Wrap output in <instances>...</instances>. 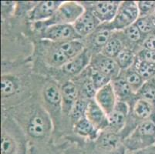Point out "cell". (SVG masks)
Instances as JSON below:
<instances>
[{
    "mask_svg": "<svg viewBox=\"0 0 155 154\" xmlns=\"http://www.w3.org/2000/svg\"><path fill=\"white\" fill-rule=\"evenodd\" d=\"M2 154H13L15 150V143L9 135L2 133L1 139Z\"/></svg>",
    "mask_w": 155,
    "mask_h": 154,
    "instance_id": "34",
    "label": "cell"
},
{
    "mask_svg": "<svg viewBox=\"0 0 155 154\" xmlns=\"http://www.w3.org/2000/svg\"><path fill=\"white\" fill-rule=\"evenodd\" d=\"M124 145L130 151H141L155 146V121L150 119L138 123L127 136Z\"/></svg>",
    "mask_w": 155,
    "mask_h": 154,
    "instance_id": "1",
    "label": "cell"
},
{
    "mask_svg": "<svg viewBox=\"0 0 155 154\" xmlns=\"http://www.w3.org/2000/svg\"><path fill=\"white\" fill-rule=\"evenodd\" d=\"M134 69L141 76L145 82L152 80L155 76V64L140 61L136 58Z\"/></svg>",
    "mask_w": 155,
    "mask_h": 154,
    "instance_id": "25",
    "label": "cell"
},
{
    "mask_svg": "<svg viewBox=\"0 0 155 154\" xmlns=\"http://www.w3.org/2000/svg\"><path fill=\"white\" fill-rule=\"evenodd\" d=\"M45 100L52 106H60L62 103L60 90L53 83L48 84L44 90Z\"/></svg>",
    "mask_w": 155,
    "mask_h": 154,
    "instance_id": "27",
    "label": "cell"
},
{
    "mask_svg": "<svg viewBox=\"0 0 155 154\" xmlns=\"http://www.w3.org/2000/svg\"><path fill=\"white\" fill-rule=\"evenodd\" d=\"M87 77L89 78L90 81L91 82L94 88L97 90V91L112 81V80L110 78L109 76H106L104 73L97 71V70H94L90 66H89V72Z\"/></svg>",
    "mask_w": 155,
    "mask_h": 154,
    "instance_id": "28",
    "label": "cell"
},
{
    "mask_svg": "<svg viewBox=\"0 0 155 154\" xmlns=\"http://www.w3.org/2000/svg\"><path fill=\"white\" fill-rule=\"evenodd\" d=\"M48 60L52 66L62 68L70 60V58L54 44L48 54Z\"/></svg>",
    "mask_w": 155,
    "mask_h": 154,
    "instance_id": "29",
    "label": "cell"
},
{
    "mask_svg": "<svg viewBox=\"0 0 155 154\" xmlns=\"http://www.w3.org/2000/svg\"><path fill=\"white\" fill-rule=\"evenodd\" d=\"M85 11L81 2L76 1L63 2L50 19L36 23L43 29L52 25L67 24L73 25Z\"/></svg>",
    "mask_w": 155,
    "mask_h": 154,
    "instance_id": "2",
    "label": "cell"
},
{
    "mask_svg": "<svg viewBox=\"0 0 155 154\" xmlns=\"http://www.w3.org/2000/svg\"><path fill=\"white\" fill-rule=\"evenodd\" d=\"M54 44L60 50L63 51V53L70 58V59L78 56L86 49L85 43L83 42L82 39L57 42V43H54Z\"/></svg>",
    "mask_w": 155,
    "mask_h": 154,
    "instance_id": "18",
    "label": "cell"
},
{
    "mask_svg": "<svg viewBox=\"0 0 155 154\" xmlns=\"http://www.w3.org/2000/svg\"><path fill=\"white\" fill-rule=\"evenodd\" d=\"M81 94H82L83 98H85L87 100H92L94 99L97 93V90L94 88L91 82L90 81L89 78L87 77L81 87Z\"/></svg>",
    "mask_w": 155,
    "mask_h": 154,
    "instance_id": "33",
    "label": "cell"
},
{
    "mask_svg": "<svg viewBox=\"0 0 155 154\" xmlns=\"http://www.w3.org/2000/svg\"><path fill=\"white\" fill-rule=\"evenodd\" d=\"M15 84L13 80L9 77H5L2 76V80H1V92L2 95L9 96L15 92Z\"/></svg>",
    "mask_w": 155,
    "mask_h": 154,
    "instance_id": "35",
    "label": "cell"
},
{
    "mask_svg": "<svg viewBox=\"0 0 155 154\" xmlns=\"http://www.w3.org/2000/svg\"><path fill=\"white\" fill-rule=\"evenodd\" d=\"M46 131V122L41 116L36 115L31 118L28 125V133L32 137L40 138Z\"/></svg>",
    "mask_w": 155,
    "mask_h": 154,
    "instance_id": "23",
    "label": "cell"
},
{
    "mask_svg": "<svg viewBox=\"0 0 155 154\" xmlns=\"http://www.w3.org/2000/svg\"><path fill=\"white\" fill-rule=\"evenodd\" d=\"M111 83H112L113 88H114L117 101L124 102L129 106V102L132 101L133 103H134V102L137 99L136 94L132 91L130 87L123 77L119 76L117 78L113 80Z\"/></svg>",
    "mask_w": 155,
    "mask_h": 154,
    "instance_id": "15",
    "label": "cell"
},
{
    "mask_svg": "<svg viewBox=\"0 0 155 154\" xmlns=\"http://www.w3.org/2000/svg\"><path fill=\"white\" fill-rule=\"evenodd\" d=\"M88 102L89 100L83 98V97H79L78 100L74 103L70 113H69L73 123L80 120V119L86 117V112H87V106H88Z\"/></svg>",
    "mask_w": 155,
    "mask_h": 154,
    "instance_id": "26",
    "label": "cell"
},
{
    "mask_svg": "<svg viewBox=\"0 0 155 154\" xmlns=\"http://www.w3.org/2000/svg\"><path fill=\"white\" fill-rule=\"evenodd\" d=\"M126 47L124 37L122 31L114 32L110 39L101 50V54L110 58H115L120 53V51Z\"/></svg>",
    "mask_w": 155,
    "mask_h": 154,
    "instance_id": "16",
    "label": "cell"
},
{
    "mask_svg": "<svg viewBox=\"0 0 155 154\" xmlns=\"http://www.w3.org/2000/svg\"><path fill=\"white\" fill-rule=\"evenodd\" d=\"M63 2V1L39 2L29 12V20L38 23L50 19Z\"/></svg>",
    "mask_w": 155,
    "mask_h": 154,
    "instance_id": "8",
    "label": "cell"
},
{
    "mask_svg": "<svg viewBox=\"0 0 155 154\" xmlns=\"http://www.w3.org/2000/svg\"><path fill=\"white\" fill-rule=\"evenodd\" d=\"M117 63L121 71L127 70L134 66L136 60V53L133 49L125 47L120 51V53L115 58Z\"/></svg>",
    "mask_w": 155,
    "mask_h": 154,
    "instance_id": "22",
    "label": "cell"
},
{
    "mask_svg": "<svg viewBox=\"0 0 155 154\" xmlns=\"http://www.w3.org/2000/svg\"><path fill=\"white\" fill-rule=\"evenodd\" d=\"M62 96V103L65 111L70 113L72 106L79 98V90L73 82L67 81L63 84L60 89Z\"/></svg>",
    "mask_w": 155,
    "mask_h": 154,
    "instance_id": "17",
    "label": "cell"
},
{
    "mask_svg": "<svg viewBox=\"0 0 155 154\" xmlns=\"http://www.w3.org/2000/svg\"><path fill=\"white\" fill-rule=\"evenodd\" d=\"M85 8L93 12L101 24L110 23L114 19L118 10L120 1H97L81 2Z\"/></svg>",
    "mask_w": 155,
    "mask_h": 154,
    "instance_id": "4",
    "label": "cell"
},
{
    "mask_svg": "<svg viewBox=\"0 0 155 154\" xmlns=\"http://www.w3.org/2000/svg\"><path fill=\"white\" fill-rule=\"evenodd\" d=\"M151 16H152V19H153V22H154V23H155V12L153 14V15H151Z\"/></svg>",
    "mask_w": 155,
    "mask_h": 154,
    "instance_id": "39",
    "label": "cell"
},
{
    "mask_svg": "<svg viewBox=\"0 0 155 154\" xmlns=\"http://www.w3.org/2000/svg\"><path fill=\"white\" fill-rule=\"evenodd\" d=\"M137 154H155V151L152 149V147H150L148 148V149L139 151V152H137Z\"/></svg>",
    "mask_w": 155,
    "mask_h": 154,
    "instance_id": "38",
    "label": "cell"
},
{
    "mask_svg": "<svg viewBox=\"0 0 155 154\" xmlns=\"http://www.w3.org/2000/svg\"><path fill=\"white\" fill-rule=\"evenodd\" d=\"M101 25L93 12L88 8H85L84 12L73 24V26L77 34L84 39L91 35Z\"/></svg>",
    "mask_w": 155,
    "mask_h": 154,
    "instance_id": "10",
    "label": "cell"
},
{
    "mask_svg": "<svg viewBox=\"0 0 155 154\" xmlns=\"http://www.w3.org/2000/svg\"><path fill=\"white\" fill-rule=\"evenodd\" d=\"M130 113V106L127 103L117 101L114 110L107 116L110 132L118 133L126 125L127 119Z\"/></svg>",
    "mask_w": 155,
    "mask_h": 154,
    "instance_id": "9",
    "label": "cell"
},
{
    "mask_svg": "<svg viewBox=\"0 0 155 154\" xmlns=\"http://www.w3.org/2000/svg\"><path fill=\"white\" fill-rule=\"evenodd\" d=\"M90 67L109 76L112 80L117 78L121 72L115 59L101 53L93 55Z\"/></svg>",
    "mask_w": 155,
    "mask_h": 154,
    "instance_id": "6",
    "label": "cell"
},
{
    "mask_svg": "<svg viewBox=\"0 0 155 154\" xmlns=\"http://www.w3.org/2000/svg\"><path fill=\"white\" fill-rule=\"evenodd\" d=\"M153 81H154V82H155V76H154V78H153Z\"/></svg>",
    "mask_w": 155,
    "mask_h": 154,
    "instance_id": "41",
    "label": "cell"
},
{
    "mask_svg": "<svg viewBox=\"0 0 155 154\" xmlns=\"http://www.w3.org/2000/svg\"><path fill=\"white\" fill-rule=\"evenodd\" d=\"M119 143V137L116 133L107 132V133L104 134L101 139V147L106 150H112L117 146Z\"/></svg>",
    "mask_w": 155,
    "mask_h": 154,
    "instance_id": "31",
    "label": "cell"
},
{
    "mask_svg": "<svg viewBox=\"0 0 155 154\" xmlns=\"http://www.w3.org/2000/svg\"><path fill=\"white\" fill-rule=\"evenodd\" d=\"M152 149H153V150L155 151V146H152Z\"/></svg>",
    "mask_w": 155,
    "mask_h": 154,
    "instance_id": "40",
    "label": "cell"
},
{
    "mask_svg": "<svg viewBox=\"0 0 155 154\" xmlns=\"http://www.w3.org/2000/svg\"><path fill=\"white\" fill-rule=\"evenodd\" d=\"M136 58L140 61L155 64V52L140 48L136 53Z\"/></svg>",
    "mask_w": 155,
    "mask_h": 154,
    "instance_id": "36",
    "label": "cell"
},
{
    "mask_svg": "<svg viewBox=\"0 0 155 154\" xmlns=\"http://www.w3.org/2000/svg\"><path fill=\"white\" fill-rule=\"evenodd\" d=\"M141 48L155 52V34L147 36L141 44Z\"/></svg>",
    "mask_w": 155,
    "mask_h": 154,
    "instance_id": "37",
    "label": "cell"
},
{
    "mask_svg": "<svg viewBox=\"0 0 155 154\" xmlns=\"http://www.w3.org/2000/svg\"><path fill=\"white\" fill-rule=\"evenodd\" d=\"M92 56L91 51L86 48L80 54L70 59L62 67V70L70 76H77L91 64Z\"/></svg>",
    "mask_w": 155,
    "mask_h": 154,
    "instance_id": "12",
    "label": "cell"
},
{
    "mask_svg": "<svg viewBox=\"0 0 155 154\" xmlns=\"http://www.w3.org/2000/svg\"><path fill=\"white\" fill-rule=\"evenodd\" d=\"M139 17L151 16L155 12V1H137Z\"/></svg>",
    "mask_w": 155,
    "mask_h": 154,
    "instance_id": "32",
    "label": "cell"
},
{
    "mask_svg": "<svg viewBox=\"0 0 155 154\" xmlns=\"http://www.w3.org/2000/svg\"><path fill=\"white\" fill-rule=\"evenodd\" d=\"M86 118L98 131L107 129L109 127L107 115L99 106L94 99L89 100L86 112Z\"/></svg>",
    "mask_w": 155,
    "mask_h": 154,
    "instance_id": "11",
    "label": "cell"
},
{
    "mask_svg": "<svg viewBox=\"0 0 155 154\" xmlns=\"http://www.w3.org/2000/svg\"><path fill=\"white\" fill-rule=\"evenodd\" d=\"M74 131L78 135L91 139H97L99 132L86 117L80 119L74 123Z\"/></svg>",
    "mask_w": 155,
    "mask_h": 154,
    "instance_id": "19",
    "label": "cell"
},
{
    "mask_svg": "<svg viewBox=\"0 0 155 154\" xmlns=\"http://www.w3.org/2000/svg\"><path fill=\"white\" fill-rule=\"evenodd\" d=\"M94 100L99 106L104 110L107 115H109L116 106L117 103L112 83H109L104 87L97 90Z\"/></svg>",
    "mask_w": 155,
    "mask_h": 154,
    "instance_id": "13",
    "label": "cell"
},
{
    "mask_svg": "<svg viewBox=\"0 0 155 154\" xmlns=\"http://www.w3.org/2000/svg\"><path fill=\"white\" fill-rule=\"evenodd\" d=\"M113 33L114 31L110 29L107 24H101L91 35L87 37V44L86 48L91 51L93 55L101 53Z\"/></svg>",
    "mask_w": 155,
    "mask_h": 154,
    "instance_id": "7",
    "label": "cell"
},
{
    "mask_svg": "<svg viewBox=\"0 0 155 154\" xmlns=\"http://www.w3.org/2000/svg\"><path fill=\"white\" fill-rule=\"evenodd\" d=\"M131 114L138 123L150 119L155 121V108L148 102L140 99H137L132 105Z\"/></svg>",
    "mask_w": 155,
    "mask_h": 154,
    "instance_id": "14",
    "label": "cell"
},
{
    "mask_svg": "<svg viewBox=\"0 0 155 154\" xmlns=\"http://www.w3.org/2000/svg\"><path fill=\"white\" fill-rule=\"evenodd\" d=\"M139 10L135 1L121 2L116 15L110 23H105L114 32L123 31L137 22L139 18Z\"/></svg>",
    "mask_w": 155,
    "mask_h": 154,
    "instance_id": "3",
    "label": "cell"
},
{
    "mask_svg": "<svg viewBox=\"0 0 155 154\" xmlns=\"http://www.w3.org/2000/svg\"><path fill=\"white\" fill-rule=\"evenodd\" d=\"M135 25L140 29L143 36H147L151 34H155V23L152 16L139 17Z\"/></svg>",
    "mask_w": 155,
    "mask_h": 154,
    "instance_id": "30",
    "label": "cell"
},
{
    "mask_svg": "<svg viewBox=\"0 0 155 154\" xmlns=\"http://www.w3.org/2000/svg\"><path fill=\"white\" fill-rule=\"evenodd\" d=\"M137 99L148 102L155 108V82L153 80L144 82L140 90L136 93Z\"/></svg>",
    "mask_w": 155,
    "mask_h": 154,
    "instance_id": "24",
    "label": "cell"
},
{
    "mask_svg": "<svg viewBox=\"0 0 155 154\" xmlns=\"http://www.w3.org/2000/svg\"><path fill=\"white\" fill-rule=\"evenodd\" d=\"M41 38L54 43L83 39L76 32L73 25L67 24L52 25L44 28L42 30Z\"/></svg>",
    "mask_w": 155,
    "mask_h": 154,
    "instance_id": "5",
    "label": "cell"
},
{
    "mask_svg": "<svg viewBox=\"0 0 155 154\" xmlns=\"http://www.w3.org/2000/svg\"><path fill=\"white\" fill-rule=\"evenodd\" d=\"M120 76L124 79L125 81L128 83V85L131 88L132 91L135 94L138 90H140V88L143 86L145 82L141 76L138 74L137 72L134 69L133 66L128 70L121 71Z\"/></svg>",
    "mask_w": 155,
    "mask_h": 154,
    "instance_id": "21",
    "label": "cell"
},
{
    "mask_svg": "<svg viewBox=\"0 0 155 154\" xmlns=\"http://www.w3.org/2000/svg\"><path fill=\"white\" fill-rule=\"evenodd\" d=\"M124 37L125 43H126V47L130 49V45H139L141 47V44L143 39L146 37L143 36V33L138 29L136 25L133 24L132 25L125 29L122 31Z\"/></svg>",
    "mask_w": 155,
    "mask_h": 154,
    "instance_id": "20",
    "label": "cell"
}]
</instances>
